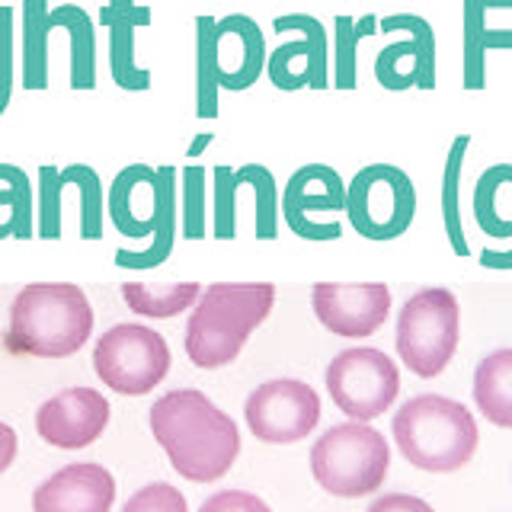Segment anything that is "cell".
I'll list each match as a JSON object with an SVG mask.
<instances>
[{
    "label": "cell",
    "instance_id": "cell-1",
    "mask_svg": "<svg viewBox=\"0 0 512 512\" xmlns=\"http://www.w3.org/2000/svg\"><path fill=\"white\" fill-rule=\"evenodd\" d=\"M148 423L173 471L192 484H215L234 468L240 455L237 423L196 388L157 397Z\"/></svg>",
    "mask_w": 512,
    "mask_h": 512
},
{
    "label": "cell",
    "instance_id": "cell-2",
    "mask_svg": "<svg viewBox=\"0 0 512 512\" xmlns=\"http://www.w3.org/2000/svg\"><path fill=\"white\" fill-rule=\"evenodd\" d=\"M93 308L84 288L71 282H36L10 304L7 349L16 356L64 359L90 340Z\"/></svg>",
    "mask_w": 512,
    "mask_h": 512
},
{
    "label": "cell",
    "instance_id": "cell-3",
    "mask_svg": "<svg viewBox=\"0 0 512 512\" xmlns=\"http://www.w3.org/2000/svg\"><path fill=\"white\" fill-rule=\"evenodd\" d=\"M272 304H276V288L266 282H215L202 288L186 324V356L192 359V365H231L250 340V333L269 317Z\"/></svg>",
    "mask_w": 512,
    "mask_h": 512
},
{
    "label": "cell",
    "instance_id": "cell-4",
    "mask_svg": "<svg viewBox=\"0 0 512 512\" xmlns=\"http://www.w3.org/2000/svg\"><path fill=\"white\" fill-rule=\"evenodd\" d=\"M394 442L413 468L429 474L461 471L477 452L480 429L474 413L442 394L410 397L394 413Z\"/></svg>",
    "mask_w": 512,
    "mask_h": 512
},
{
    "label": "cell",
    "instance_id": "cell-5",
    "mask_svg": "<svg viewBox=\"0 0 512 512\" xmlns=\"http://www.w3.org/2000/svg\"><path fill=\"white\" fill-rule=\"evenodd\" d=\"M391 468V448L378 429L349 420L330 426L311 448V474L330 496L359 500L375 493Z\"/></svg>",
    "mask_w": 512,
    "mask_h": 512
},
{
    "label": "cell",
    "instance_id": "cell-6",
    "mask_svg": "<svg viewBox=\"0 0 512 512\" xmlns=\"http://www.w3.org/2000/svg\"><path fill=\"white\" fill-rule=\"evenodd\" d=\"M461 340V308L448 288H420L397 317V356L416 378L442 375Z\"/></svg>",
    "mask_w": 512,
    "mask_h": 512
},
{
    "label": "cell",
    "instance_id": "cell-7",
    "mask_svg": "<svg viewBox=\"0 0 512 512\" xmlns=\"http://www.w3.org/2000/svg\"><path fill=\"white\" fill-rule=\"evenodd\" d=\"M93 372L109 391L141 397L167 378L170 346L157 330L144 324H116L96 340Z\"/></svg>",
    "mask_w": 512,
    "mask_h": 512
},
{
    "label": "cell",
    "instance_id": "cell-8",
    "mask_svg": "<svg viewBox=\"0 0 512 512\" xmlns=\"http://www.w3.org/2000/svg\"><path fill=\"white\" fill-rule=\"evenodd\" d=\"M349 224L368 240H394L416 218V186L394 164H368L346 183Z\"/></svg>",
    "mask_w": 512,
    "mask_h": 512
},
{
    "label": "cell",
    "instance_id": "cell-9",
    "mask_svg": "<svg viewBox=\"0 0 512 512\" xmlns=\"http://www.w3.org/2000/svg\"><path fill=\"white\" fill-rule=\"evenodd\" d=\"M327 394L349 420L372 423L375 416L391 410L400 394V372L394 359L375 346L343 349L327 365Z\"/></svg>",
    "mask_w": 512,
    "mask_h": 512
},
{
    "label": "cell",
    "instance_id": "cell-10",
    "mask_svg": "<svg viewBox=\"0 0 512 512\" xmlns=\"http://www.w3.org/2000/svg\"><path fill=\"white\" fill-rule=\"evenodd\" d=\"M244 416L260 442L292 445L311 436L320 423V397L298 378H272L247 397Z\"/></svg>",
    "mask_w": 512,
    "mask_h": 512
},
{
    "label": "cell",
    "instance_id": "cell-11",
    "mask_svg": "<svg viewBox=\"0 0 512 512\" xmlns=\"http://www.w3.org/2000/svg\"><path fill=\"white\" fill-rule=\"evenodd\" d=\"M279 32H301V39L282 42L266 58V74L279 90H324L330 84V39L317 16L308 13H285L272 20Z\"/></svg>",
    "mask_w": 512,
    "mask_h": 512
},
{
    "label": "cell",
    "instance_id": "cell-12",
    "mask_svg": "<svg viewBox=\"0 0 512 512\" xmlns=\"http://www.w3.org/2000/svg\"><path fill=\"white\" fill-rule=\"evenodd\" d=\"M282 218L298 237L308 240H336L343 234L340 221H317L320 212H346V183L330 164L298 167L282 189Z\"/></svg>",
    "mask_w": 512,
    "mask_h": 512
},
{
    "label": "cell",
    "instance_id": "cell-13",
    "mask_svg": "<svg viewBox=\"0 0 512 512\" xmlns=\"http://www.w3.org/2000/svg\"><path fill=\"white\" fill-rule=\"evenodd\" d=\"M381 32H407L404 42L381 48L375 80L384 90H432L436 87V29L416 13H391L378 20Z\"/></svg>",
    "mask_w": 512,
    "mask_h": 512
},
{
    "label": "cell",
    "instance_id": "cell-14",
    "mask_svg": "<svg viewBox=\"0 0 512 512\" xmlns=\"http://www.w3.org/2000/svg\"><path fill=\"white\" fill-rule=\"evenodd\" d=\"M311 304L317 320L336 336H372L391 314V288L384 282L343 285V282H317L311 288Z\"/></svg>",
    "mask_w": 512,
    "mask_h": 512
},
{
    "label": "cell",
    "instance_id": "cell-15",
    "mask_svg": "<svg viewBox=\"0 0 512 512\" xmlns=\"http://www.w3.org/2000/svg\"><path fill=\"white\" fill-rule=\"evenodd\" d=\"M109 400L96 388H68L36 410V432L55 448L77 452L103 436L109 426Z\"/></svg>",
    "mask_w": 512,
    "mask_h": 512
},
{
    "label": "cell",
    "instance_id": "cell-16",
    "mask_svg": "<svg viewBox=\"0 0 512 512\" xmlns=\"http://www.w3.org/2000/svg\"><path fill=\"white\" fill-rule=\"evenodd\" d=\"M215 80L224 90H247L266 71V39L256 20L244 13H231L215 20L212 29Z\"/></svg>",
    "mask_w": 512,
    "mask_h": 512
},
{
    "label": "cell",
    "instance_id": "cell-17",
    "mask_svg": "<svg viewBox=\"0 0 512 512\" xmlns=\"http://www.w3.org/2000/svg\"><path fill=\"white\" fill-rule=\"evenodd\" d=\"M116 503V477L103 464L77 461L45 477L32 493V512H109Z\"/></svg>",
    "mask_w": 512,
    "mask_h": 512
},
{
    "label": "cell",
    "instance_id": "cell-18",
    "mask_svg": "<svg viewBox=\"0 0 512 512\" xmlns=\"http://www.w3.org/2000/svg\"><path fill=\"white\" fill-rule=\"evenodd\" d=\"M109 29V71L122 90H148L151 71L135 64V29L151 23V10L138 7L135 0H109L100 13Z\"/></svg>",
    "mask_w": 512,
    "mask_h": 512
},
{
    "label": "cell",
    "instance_id": "cell-19",
    "mask_svg": "<svg viewBox=\"0 0 512 512\" xmlns=\"http://www.w3.org/2000/svg\"><path fill=\"white\" fill-rule=\"evenodd\" d=\"M474 218L493 237H512V164H493L477 176ZM484 266H512V250H484Z\"/></svg>",
    "mask_w": 512,
    "mask_h": 512
},
{
    "label": "cell",
    "instance_id": "cell-20",
    "mask_svg": "<svg viewBox=\"0 0 512 512\" xmlns=\"http://www.w3.org/2000/svg\"><path fill=\"white\" fill-rule=\"evenodd\" d=\"M512 0H464V87H487V52L512 48V29H490V10H509Z\"/></svg>",
    "mask_w": 512,
    "mask_h": 512
},
{
    "label": "cell",
    "instance_id": "cell-21",
    "mask_svg": "<svg viewBox=\"0 0 512 512\" xmlns=\"http://www.w3.org/2000/svg\"><path fill=\"white\" fill-rule=\"evenodd\" d=\"M160 202V173L148 164H132L125 167L109 189V218L122 234L144 237L141 224V205L154 208Z\"/></svg>",
    "mask_w": 512,
    "mask_h": 512
},
{
    "label": "cell",
    "instance_id": "cell-22",
    "mask_svg": "<svg viewBox=\"0 0 512 512\" xmlns=\"http://www.w3.org/2000/svg\"><path fill=\"white\" fill-rule=\"evenodd\" d=\"M474 404L493 426L512 429V349H496L477 362Z\"/></svg>",
    "mask_w": 512,
    "mask_h": 512
},
{
    "label": "cell",
    "instance_id": "cell-23",
    "mask_svg": "<svg viewBox=\"0 0 512 512\" xmlns=\"http://www.w3.org/2000/svg\"><path fill=\"white\" fill-rule=\"evenodd\" d=\"M52 26H64L71 36V87L90 90L96 84V32L84 7L61 4L48 16Z\"/></svg>",
    "mask_w": 512,
    "mask_h": 512
},
{
    "label": "cell",
    "instance_id": "cell-24",
    "mask_svg": "<svg viewBox=\"0 0 512 512\" xmlns=\"http://www.w3.org/2000/svg\"><path fill=\"white\" fill-rule=\"evenodd\" d=\"M199 282H173V285H148V282H125L122 298L141 317H176L199 301Z\"/></svg>",
    "mask_w": 512,
    "mask_h": 512
},
{
    "label": "cell",
    "instance_id": "cell-25",
    "mask_svg": "<svg viewBox=\"0 0 512 512\" xmlns=\"http://www.w3.org/2000/svg\"><path fill=\"white\" fill-rule=\"evenodd\" d=\"M48 0H23V84L26 90L48 87Z\"/></svg>",
    "mask_w": 512,
    "mask_h": 512
},
{
    "label": "cell",
    "instance_id": "cell-26",
    "mask_svg": "<svg viewBox=\"0 0 512 512\" xmlns=\"http://www.w3.org/2000/svg\"><path fill=\"white\" fill-rule=\"evenodd\" d=\"M378 32V16H362L356 23L352 16H336L333 23V87L352 90L359 84V58L356 48L362 39Z\"/></svg>",
    "mask_w": 512,
    "mask_h": 512
},
{
    "label": "cell",
    "instance_id": "cell-27",
    "mask_svg": "<svg viewBox=\"0 0 512 512\" xmlns=\"http://www.w3.org/2000/svg\"><path fill=\"white\" fill-rule=\"evenodd\" d=\"M468 148H471V135H458L452 141V148H448V157H445V176H442L445 234L461 256L468 253V237H464V224H461V167H464V154H468Z\"/></svg>",
    "mask_w": 512,
    "mask_h": 512
},
{
    "label": "cell",
    "instance_id": "cell-28",
    "mask_svg": "<svg viewBox=\"0 0 512 512\" xmlns=\"http://www.w3.org/2000/svg\"><path fill=\"white\" fill-rule=\"evenodd\" d=\"M0 180H7V189H0V237L32 234V192L26 170L13 164H0Z\"/></svg>",
    "mask_w": 512,
    "mask_h": 512
},
{
    "label": "cell",
    "instance_id": "cell-29",
    "mask_svg": "<svg viewBox=\"0 0 512 512\" xmlns=\"http://www.w3.org/2000/svg\"><path fill=\"white\" fill-rule=\"evenodd\" d=\"M212 16H196V116L215 119L218 116V80H215V58H212Z\"/></svg>",
    "mask_w": 512,
    "mask_h": 512
},
{
    "label": "cell",
    "instance_id": "cell-30",
    "mask_svg": "<svg viewBox=\"0 0 512 512\" xmlns=\"http://www.w3.org/2000/svg\"><path fill=\"white\" fill-rule=\"evenodd\" d=\"M183 234L186 237L205 234V170L202 167L183 170Z\"/></svg>",
    "mask_w": 512,
    "mask_h": 512
},
{
    "label": "cell",
    "instance_id": "cell-31",
    "mask_svg": "<svg viewBox=\"0 0 512 512\" xmlns=\"http://www.w3.org/2000/svg\"><path fill=\"white\" fill-rule=\"evenodd\" d=\"M122 512H189V506H186V496L180 493V487L157 480V484H148L128 496Z\"/></svg>",
    "mask_w": 512,
    "mask_h": 512
},
{
    "label": "cell",
    "instance_id": "cell-32",
    "mask_svg": "<svg viewBox=\"0 0 512 512\" xmlns=\"http://www.w3.org/2000/svg\"><path fill=\"white\" fill-rule=\"evenodd\" d=\"M13 93V10L0 7V112Z\"/></svg>",
    "mask_w": 512,
    "mask_h": 512
},
{
    "label": "cell",
    "instance_id": "cell-33",
    "mask_svg": "<svg viewBox=\"0 0 512 512\" xmlns=\"http://www.w3.org/2000/svg\"><path fill=\"white\" fill-rule=\"evenodd\" d=\"M199 512H272L263 496L250 490H218L202 503Z\"/></svg>",
    "mask_w": 512,
    "mask_h": 512
},
{
    "label": "cell",
    "instance_id": "cell-34",
    "mask_svg": "<svg viewBox=\"0 0 512 512\" xmlns=\"http://www.w3.org/2000/svg\"><path fill=\"white\" fill-rule=\"evenodd\" d=\"M368 512H436L426 500L410 493H384L378 500L368 506Z\"/></svg>",
    "mask_w": 512,
    "mask_h": 512
},
{
    "label": "cell",
    "instance_id": "cell-35",
    "mask_svg": "<svg viewBox=\"0 0 512 512\" xmlns=\"http://www.w3.org/2000/svg\"><path fill=\"white\" fill-rule=\"evenodd\" d=\"M16 448H20V439H16L13 426L0 423V474H4L10 464L16 461Z\"/></svg>",
    "mask_w": 512,
    "mask_h": 512
},
{
    "label": "cell",
    "instance_id": "cell-36",
    "mask_svg": "<svg viewBox=\"0 0 512 512\" xmlns=\"http://www.w3.org/2000/svg\"><path fill=\"white\" fill-rule=\"evenodd\" d=\"M208 144H212V135H208V132H205V135H199L196 141H192V148H189V154H192V157H196V154H202V151L208 148Z\"/></svg>",
    "mask_w": 512,
    "mask_h": 512
}]
</instances>
